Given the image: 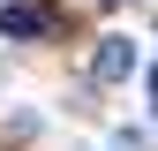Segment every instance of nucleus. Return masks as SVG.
I'll list each match as a JSON object with an SVG mask.
<instances>
[{"mask_svg": "<svg viewBox=\"0 0 158 151\" xmlns=\"http://www.w3.org/2000/svg\"><path fill=\"white\" fill-rule=\"evenodd\" d=\"M0 38H53V8H38V0H0Z\"/></svg>", "mask_w": 158, "mask_h": 151, "instance_id": "1", "label": "nucleus"}, {"mask_svg": "<svg viewBox=\"0 0 158 151\" xmlns=\"http://www.w3.org/2000/svg\"><path fill=\"white\" fill-rule=\"evenodd\" d=\"M90 68H98V83H121V76L135 68V38H98V61Z\"/></svg>", "mask_w": 158, "mask_h": 151, "instance_id": "2", "label": "nucleus"}, {"mask_svg": "<svg viewBox=\"0 0 158 151\" xmlns=\"http://www.w3.org/2000/svg\"><path fill=\"white\" fill-rule=\"evenodd\" d=\"M106 8H113V0H106Z\"/></svg>", "mask_w": 158, "mask_h": 151, "instance_id": "3", "label": "nucleus"}]
</instances>
